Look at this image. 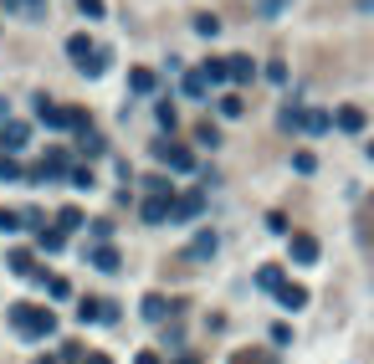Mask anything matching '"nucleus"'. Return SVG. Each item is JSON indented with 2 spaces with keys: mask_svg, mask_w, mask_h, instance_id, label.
Segmentation results:
<instances>
[{
  "mask_svg": "<svg viewBox=\"0 0 374 364\" xmlns=\"http://www.w3.org/2000/svg\"><path fill=\"white\" fill-rule=\"evenodd\" d=\"M6 323H10V333L26 344H42L57 333V313H51L46 303H10L6 308Z\"/></svg>",
  "mask_w": 374,
  "mask_h": 364,
  "instance_id": "obj_1",
  "label": "nucleus"
},
{
  "mask_svg": "<svg viewBox=\"0 0 374 364\" xmlns=\"http://www.w3.org/2000/svg\"><path fill=\"white\" fill-rule=\"evenodd\" d=\"M36 119H42L46 128H62V134H82V128H93V119H87L82 108H62V103H51L46 93H36Z\"/></svg>",
  "mask_w": 374,
  "mask_h": 364,
  "instance_id": "obj_2",
  "label": "nucleus"
},
{
  "mask_svg": "<svg viewBox=\"0 0 374 364\" xmlns=\"http://www.w3.org/2000/svg\"><path fill=\"white\" fill-rule=\"evenodd\" d=\"M67 57H72V67L77 72H87V77H103V72H108V46H98L93 42V36H72V42H67Z\"/></svg>",
  "mask_w": 374,
  "mask_h": 364,
  "instance_id": "obj_3",
  "label": "nucleus"
},
{
  "mask_svg": "<svg viewBox=\"0 0 374 364\" xmlns=\"http://www.w3.org/2000/svg\"><path fill=\"white\" fill-rule=\"evenodd\" d=\"M72 175V154L62 149V144H51L46 154H42V164H31V170H26V180H31V185H46V180H67Z\"/></svg>",
  "mask_w": 374,
  "mask_h": 364,
  "instance_id": "obj_4",
  "label": "nucleus"
},
{
  "mask_svg": "<svg viewBox=\"0 0 374 364\" xmlns=\"http://www.w3.org/2000/svg\"><path fill=\"white\" fill-rule=\"evenodd\" d=\"M154 159H159V164H170L175 175H190V170H195V154L179 144V139H154Z\"/></svg>",
  "mask_w": 374,
  "mask_h": 364,
  "instance_id": "obj_5",
  "label": "nucleus"
},
{
  "mask_svg": "<svg viewBox=\"0 0 374 364\" xmlns=\"http://www.w3.org/2000/svg\"><path fill=\"white\" fill-rule=\"evenodd\" d=\"M77 318H82V323H118L123 308L113 303V297H93V293H87V297H77Z\"/></svg>",
  "mask_w": 374,
  "mask_h": 364,
  "instance_id": "obj_6",
  "label": "nucleus"
},
{
  "mask_svg": "<svg viewBox=\"0 0 374 364\" xmlns=\"http://www.w3.org/2000/svg\"><path fill=\"white\" fill-rule=\"evenodd\" d=\"M82 262L93 267V272H108V277H113V272H123V257H118V246H113V241H93L82 252Z\"/></svg>",
  "mask_w": 374,
  "mask_h": 364,
  "instance_id": "obj_7",
  "label": "nucleus"
},
{
  "mask_svg": "<svg viewBox=\"0 0 374 364\" xmlns=\"http://www.w3.org/2000/svg\"><path fill=\"white\" fill-rule=\"evenodd\" d=\"M26 144H31V123H21V119L0 123V154H21Z\"/></svg>",
  "mask_w": 374,
  "mask_h": 364,
  "instance_id": "obj_8",
  "label": "nucleus"
},
{
  "mask_svg": "<svg viewBox=\"0 0 374 364\" xmlns=\"http://www.w3.org/2000/svg\"><path fill=\"white\" fill-rule=\"evenodd\" d=\"M287 257H292L298 267H313V262H318V241L308 236V231H292V236H287Z\"/></svg>",
  "mask_w": 374,
  "mask_h": 364,
  "instance_id": "obj_9",
  "label": "nucleus"
},
{
  "mask_svg": "<svg viewBox=\"0 0 374 364\" xmlns=\"http://www.w3.org/2000/svg\"><path fill=\"white\" fill-rule=\"evenodd\" d=\"M139 216H144L149 226H164V220L175 216V195H149V200L139 205Z\"/></svg>",
  "mask_w": 374,
  "mask_h": 364,
  "instance_id": "obj_10",
  "label": "nucleus"
},
{
  "mask_svg": "<svg viewBox=\"0 0 374 364\" xmlns=\"http://www.w3.org/2000/svg\"><path fill=\"white\" fill-rule=\"evenodd\" d=\"M205 211V195L200 190H185V195H175V216L170 220H195Z\"/></svg>",
  "mask_w": 374,
  "mask_h": 364,
  "instance_id": "obj_11",
  "label": "nucleus"
},
{
  "mask_svg": "<svg viewBox=\"0 0 374 364\" xmlns=\"http://www.w3.org/2000/svg\"><path fill=\"white\" fill-rule=\"evenodd\" d=\"M139 313H144V323H170V297H164V293H149L144 303H139Z\"/></svg>",
  "mask_w": 374,
  "mask_h": 364,
  "instance_id": "obj_12",
  "label": "nucleus"
},
{
  "mask_svg": "<svg viewBox=\"0 0 374 364\" xmlns=\"http://www.w3.org/2000/svg\"><path fill=\"white\" fill-rule=\"evenodd\" d=\"M333 128H344V134H364V108H354V103H344V108L333 113Z\"/></svg>",
  "mask_w": 374,
  "mask_h": 364,
  "instance_id": "obj_13",
  "label": "nucleus"
},
{
  "mask_svg": "<svg viewBox=\"0 0 374 364\" xmlns=\"http://www.w3.org/2000/svg\"><path fill=\"white\" fill-rule=\"evenodd\" d=\"M215 252H221V236H215V231H200V236L190 241V262H211Z\"/></svg>",
  "mask_w": 374,
  "mask_h": 364,
  "instance_id": "obj_14",
  "label": "nucleus"
},
{
  "mask_svg": "<svg viewBox=\"0 0 374 364\" xmlns=\"http://www.w3.org/2000/svg\"><path fill=\"white\" fill-rule=\"evenodd\" d=\"M277 303L287 308V313H298V308H308V288H303V282H282V288H277Z\"/></svg>",
  "mask_w": 374,
  "mask_h": 364,
  "instance_id": "obj_15",
  "label": "nucleus"
},
{
  "mask_svg": "<svg viewBox=\"0 0 374 364\" xmlns=\"http://www.w3.org/2000/svg\"><path fill=\"white\" fill-rule=\"evenodd\" d=\"M303 134H333V113L328 108H303Z\"/></svg>",
  "mask_w": 374,
  "mask_h": 364,
  "instance_id": "obj_16",
  "label": "nucleus"
},
{
  "mask_svg": "<svg viewBox=\"0 0 374 364\" xmlns=\"http://www.w3.org/2000/svg\"><path fill=\"white\" fill-rule=\"evenodd\" d=\"M282 282H287V277H282V267H277V262H262V267H256V288H262V293H272V297H277Z\"/></svg>",
  "mask_w": 374,
  "mask_h": 364,
  "instance_id": "obj_17",
  "label": "nucleus"
},
{
  "mask_svg": "<svg viewBox=\"0 0 374 364\" xmlns=\"http://www.w3.org/2000/svg\"><path fill=\"white\" fill-rule=\"evenodd\" d=\"M6 267L16 272V277H26V282H31V272H36V257L26 252V246H16V252H6Z\"/></svg>",
  "mask_w": 374,
  "mask_h": 364,
  "instance_id": "obj_18",
  "label": "nucleus"
},
{
  "mask_svg": "<svg viewBox=\"0 0 374 364\" xmlns=\"http://www.w3.org/2000/svg\"><path fill=\"white\" fill-rule=\"evenodd\" d=\"M226 364H282V359H277V349H236Z\"/></svg>",
  "mask_w": 374,
  "mask_h": 364,
  "instance_id": "obj_19",
  "label": "nucleus"
},
{
  "mask_svg": "<svg viewBox=\"0 0 374 364\" xmlns=\"http://www.w3.org/2000/svg\"><path fill=\"white\" fill-rule=\"evenodd\" d=\"M154 87H159V77H154L149 67H134V72H128V93H139V98H149V93H154Z\"/></svg>",
  "mask_w": 374,
  "mask_h": 364,
  "instance_id": "obj_20",
  "label": "nucleus"
},
{
  "mask_svg": "<svg viewBox=\"0 0 374 364\" xmlns=\"http://www.w3.org/2000/svg\"><path fill=\"white\" fill-rule=\"evenodd\" d=\"M77 144H82V154H87V159H98V154H108V139H103L98 128H82V134H77Z\"/></svg>",
  "mask_w": 374,
  "mask_h": 364,
  "instance_id": "obj_21",
  "label": "nucleus"
},
{
  "mask_svg": "<svg viewBox=\"0 0 374 364\" xmlns=\"http://www.w3.org/2000/svg\"><path fill=\"white\" fill-rule=\"evenodd\" d=\"M36 246H42V252H62V246H67V231L62 226H42L36 231Z\"/></svg>",
  "mask_w": 374,
  "mask_h": 364,
  "instance_id": "obj_22",
  "label": "nucleus"
},
{
  "mask_svg": "<svg viewBox=\"0 0 374 364\" xmlns=\"http://www.w3.org/2000/svg\"><path fill=\"white\" fill-rule=\"evenodd\" d=\"M226 72H231V83H251V77H256V62H251V57H226Z\"/></svg>",
  "mask_w": 374,
  "mask_h": 364,
  "instance_id": "obj_23",
  "label": "nucleus"
},
{
  "mask_svg": "<svg viewBox=\"0 0 374 364\" xmlns=\"http://www.w3.org/2000/svg\"><path fill=\"white\" fill-rule=\"evenodd\" d=\"M185 93H190V98H205V93H211V77H205V67L185 72Z\"/></svg>",
  "mask_w": 374,
  "mask_h": 364,
  "instance_id": "obj_24",
  "label": "nucleus"
},
{
  "mask_svg": "<svg viewBox=\"0 0 374 364\" xmlns=\"http://www.w3.org/2000/svg\"><path fill=\"white\" fill-rule=\"evenodd\" d=\"M282 128H287V134H303V103H287V108H282V119H277Z\"/></svg>",
  "mask_w": 374,
  "mask_h": 364,
  "instance_id": "obj_25",
  "label": "nucleus"
},
{
  "mask_svg": "<svg viewBox=\"0 0 374 364\" xmlns=\"http://www.w3.org/2000/svg\"><path fill=\"white\" fill-rule=\"evenodd\" d=\"M195 144H205V149H215V144H221V128H215L211 119H205V123H195Z\"/></svg>",
  "mask_w": 374,
  "mask_h": 364,
  "instance_id": "obj_26",
  "label": "nucleus"
},
{
  "mask_svg": "<svg viewBox=\"0 0 374 364\" xmlns=\"http://www.w3.org/2000/svg\"><path fill=\"white\" fill-rule=\"evenodd\" d=\"M67 180H72V185H77V190H93V185H98V175H93V164H72V175H67Z\"/></svg>",
  "mask_w": 374,
  "mask_h": 364,
  "instance_id": "obj_27",
  "label": "nucleus"
},
{
  "mask_svg": "<svg viewBox=\"0 0 374 364\" xmlns=\"http://www.w3.org/2000/svg\"><path fill=\"white\" fill-rule=\"evenodd\" d=\"M215 108H221V119H241V113H247V103H241L236 93H226L221 103H215Z\"/></svg>",
  "mask_w": 374,
  "mask_h": 364,
  "instance_id": "obj_28",
  "label": "nucleus"
},
{
  "mask_svg": "<svg viewBox=\"0 0 374 364\" xmlns=\"http://www.w3.org/2000/svg\"><path fill=\"white\" fill-rule=\"evenodd\" d=\"M0 180H26V170H21L16 154H0Z\"/></svg>",
  "mask_w": 374,
  "mask_h": 364,
  "instance_id": "obj_29",
  "label": "nucleus"
},
{
  "mask_svg": "<svg viewBox=\"0 0 374 364\" xmlns=\"http://www.w3.org/2000/svg\"><path fill=\"white\" fill-rule=\"evenodd\" d=\"M205 77H211V87L231 83V72H226V62H221V57H211V62H205Z\"/></svg>",
  "mask_w": 374,
  "mask_h": 364,
  "instance_id": "obj_30",
  "label": "nucleus"
},
{
  "mask_svg": "<svg viewBox=\"0 0 374 364\" xmlns=\"http://www.w3.org/2000/svg\"><path fill=\"white\" fill-rule=\"evenodd\" d=\"M0 231H26V211H0Z\"/></svg>",
  "mask_w": 374,
  "mask_h": 364,
  "instance_id": "obj_31",
  "label": "nucleus"
},
{
  "mask_svg": "<svg viewBox=\"0 0 374 364\" xmlns=\"http://www.w3.org/2000/svg\"><path fill=\"white\" fill-rule=\"evenodd\" d=\"M144 190H149V195H179V190L170 185V175H149V180H144Z\"/></svg>",
  "mask_w": 374,
  "mask_h": 364,
  "instance_id": "obj_32",
  "label": "nucleus"
},
{
  "mask_svg": "<svg viewBox=\"0 0 374 364\" xmlns=\"http://www.w3.org/2000/svg\"><path fill=\"white\" fill-rule=\"evenodd\" d=\"M82 220H87V216H82V211H72V205H67V211L57 216V226H62V231H82Z\"/></svg>",
  "mask_w": 374,
  "mask_h": 364,
  "instance_id": "obj_33",
  "label": "nucleus"
},
{
  "mask_svg": "<svg viewBox=\"0 0 374 364\" xmlns=\"http://www.w3.org/2000/svg\"><path fill=\"white\" fill-rule=\"evenodd\" d=\"M292 170H298V175H313V170H318V159H313L308 149H298V154H292Z\"/></svg>",
  "mask_w": 374,
  "mask_h": 364,
  "instance_id": "obj_34",
  "label": "nucleus"
},
{
  "mask_svg": "<svg viewBox=\"0 0 374 364\" xmlns=\"http://www.w3.org/2000/svg\"><path fill=\"white\" fill-rule=\"evenodd\" d=\"M159 128H170V134L179 128V113H175V103H159Z\"/></svg>",
  "mask_w": 374,
  "mask_h": 364,
  "instance_id": "obj_35",
  "label": "nucleus"
},
{
  "mask_svg": "<svg viewBox=\"0 0 374 364\" xmlns=\"http://www.w3.org/2000/svg\"><path fill=\"white\" fill-rule=\"evenodd\" d=\"M272 344H277V349L292 344V323H272Z\"/></svg>",
  "mask_w": 374,
  "mask_h": 364,
  "instance_id": "obj_36",
  "label": "nucleus"
},
{
  "mask_svg": "<svg viewBox=\"0 0 374 364\" xmlns=\"http://www.w3.org/2000/svg\"><path fill=\"white\" fill-rule=\"evenodd\" d=\"M195 31L200 36H215V31H221V21H215V16H195Z\"/></svg>",
  "mask_w": 374,
  "mask_h": 364,
  "instance_id": "obj_37",
  "label": "nucleus"
},
{
  "mask_svg": "<svg viewBox=\"0 0 374 364\" xmlns=\"http://www.w3.org/2000/svg\"><path fill=\"white\" fill-rule=\"evenodd\" d=\"M87 231H93V241H108V236H113V220H93Z\"/></svg>",
  "mask_w": 374,
  "mask_h": 364,
  "instance_id": "obj_38",
  "label": "nucleus"
},
{
  "mask_svg": "<svg viewBox=\"0 0 374 364\" xmlns=\"http://www.w3.org/2000/svg\"><path fill=\"white\" fill-rule=\"evenodd\" d=\"M134 364H164V354H159V349H139Z\"/></svg>",
  "mask_w": 374,
  "mask_h": 364,
  "instance_id": "obj_39",
  "label": "nucleus"
},
{
  "mask_svg": "<svg viewBox=\"0 0 374 364\" xmlns=\"http://www.w3.org/2000/svg\"><path fill=\"white\" fill-rule=\"evenodd\" d=\"M77 10H82V16H103L108 6H103V0H77Z\"/></svg>",
  "mask_w": 374,
  "mask_h": 364,
  "instance_id": "obj_40",
  "label": "nucleus"
},
{
  "mask_svg": "<svg viewBox=\"0 0 374 364\" xmlns=\"http://www.w3.org/2000/svg\"><path fill=\"white\" fill-rule=\"evenodd\" d=\"M267 77H272V83H287V62H267Z\"/></svg>",
  "mask_w": 374,
  "mask_h": 364,
  "instance_id": "obj_41",
  "label": "nucleus"
},
{
  "mask_svg": "<svg viewBox=\"0 0 374 364\" xmlns=\"http://www.w3.org/2000/svg\"><path fill=\"white\" fill-rule=\"evenodd\" d=\"M82 364H113V359L103 354V349H87V354H82Z\"/></svg>",
  "mask_w": 374,
  "mask_h": 364,
  "instance_id": "obj_42",
  "label": "nucleus"
},
{
  "mask_svg": "<svg viewBox=\"0 0 374 364\" xmlns=\"http://www.w3.org/2000/svg\"><path fill=\"white\" fill-rule=\"evenodd\" d=\"M282 6H287V0H262V16H277Z\"/></svg>",
  "mask_w": 374,
  "mask_h": 364,
  "instance_id": "obj_43",
  "label": "nucleus"
},
{
  "mask_svg": "<svg viewBox=\"0 0 374 364\" xmlns=\"http://www.w3.org/2000/svg\"><path fill=\"white\" fill-rule=\"evenodd\" d=\"M31 364H62V354H42V359H31Z\"/></svg>",
  "mask_w": 374,
  "mask_h": 364,
  "instance_id": "obj_44",
  "label": "nucleus"
},
{
  "mask_svg": "<svg viewBox=\"0 0 374 364\" xmlns=\"http://www.w3.org/2000/svg\"><path fill=\"white\" fill-rule=\"evenodd\" d=\"M6 113H10V108H6V98H0V123H6Z\"/></svg>",
  "mask_w": 374,
  "mask_h": 364,
  "instance_id": "obj_45",
  "label": "nucleus"
},
{
  "mask_svg": "<svg viewBox=\"0 0 374 364\" xmlns=\"http://www.w3.org/2000/svg\"><path fill=\"white\" fill-rule=\"evenodd\" d=\"M369 159H374V139H369Z\"/></svg>",
  "mask_w": 374,
  "mask_h": 364,
  "instance_id": "obj_46",
  "label": "nucleus"
}]
</instances>
